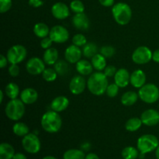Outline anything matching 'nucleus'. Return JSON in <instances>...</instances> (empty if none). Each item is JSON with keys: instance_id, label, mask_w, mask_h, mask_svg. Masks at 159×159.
<instances>
[{"instance_id": "nucleus-1", "label": "nucleus", "mask_w": 159, "mask_h": 159, "mask_svg": "<svg viewBox=\"0 0 159 159\" xmlns=\"http://www.w3.org/2000/svg\"><path fill=\"white\" fill-rule=\"evenodd\" d=\"M108 85L107 77L101 71L91 74L87 81V88L89 91L95 96H102L104 94Z\"/></svg>"}, {"instance_id": "nucleus-2", "label": "nucleus", "mask_w": 159, "mask_h": 159, "mask_svg": "<svg viewBox=\"0 0 159 159\" xmlns=\"http://www.w3.org/2000/svg\"><path fill=\"white\" fill-rule=\"evenodd\" d=\"M40 124L45 131L50 134H54L58 132L61 128L62 119L57 112L51 110L43 113Z\"/></svg>"}, {"instance_id": "nucleus-3", "label": "nucleus", "mask_w": 159, "mask_h": 159, "mask_svg": "<svg viewBox=\"0 0 159 159\" xmlns=\"http://www.w3.org/2000/svg\"><path fill=\"white\" fill-rule=\"evenodd\" d=\"M112 14L115 21L121 26L129 23L132 17V10L128 4L124 2H118L113 5L112 8Z\"/></svg>"}, {"instance_id": "nucleus-4", "label": "nucleus", "mask_w": 159, "mask_h": 159, "mask_svg": "<svg viewBox=\"0 0 159 159\" xmlns=\"http://www.w3.org/2000/svg\"><path fill=\"white\" fill-rule=\"evenodd\" d=\"M6 116L12 121H18L25 114V104L21 99H10L5 109Z\"/></svg>"}, {"instance_id": "nucleus-5", "label": "nucleus", "mask_w": 159, "mask_h": 159, "mask_svg": "<svg viewBox=\"0 0 159 159\" xmlns=\"http://www.w3.org/2000/svg\"><path fill=\"white\" fill-rule=\"evenodd\" d=\"M159 145V141L153 134H144L140 137L137 142V148L140 153L146 155L154 152Z\"/></svg>"}, {"instance_id": "nucleus-6", "label": "nucleus", "mask_w": 159, "mask_h": 159, "mask_svg": "<svg viewBox=\"0 0 159 159\" xmlns=\"http://www.w3.org/2000/svg\"><path fill=\"white\" fill-rule=\"evenodd\" d=\"M139 98L145 103H155L159 99V89L153 83H148L140 88Z\"/></svg>"}, {"instance_id": "nucleus-7", "label": "nucleus", "mask_w": 159, "mask_h": 159, "mask_svg": "<svg viewBox=\"0 0 159 159\" xmlns=\"http://www.w3.org/2000/svg\"><path fill=\"white\" fill-rule=\"evenodd\" d=\"M22 146L27 153L37 154L41 148V143L36 134L29 133L23 138Z\"/></svg>"}, {"instance_id": "nucleus-8", "label": "nucleus", "mask_w": 159, "mask_h": 159, "mask_svg": "<svg viewBox=\"0 0 159 159\" xmlns=\"http://www.w3.org/2000/svg\"><path fill=\"white\" fill-rule=\"evenodd\" d=\"M27 54L26 48L23 45L16 44L11 47L7 51V57L8 61L11 64H18L21 63L22 61L25 60Z\"/></svg>"}, {"instance_id": "nucleus-9", "label": "nucleus", "mask_w": 159, "mask_h": 159, "mask_svg": "<svg viewBox=\"0 0 159 159\" xmlns=\"http://www.w3.org/2000/svg\"><path fill=\"white\" fill-rule=\"evenodd\" d=\"M152 59V51L146 46L138 47L132 54V60L137 65H144L148 63Z\"/></svg>"}, {"instance_id": "nucleus-10", "label": "nucleus", "mask_w": 159, "mask_h": 159, "mask_svg": "<svg viewBox=\"0 0 159 159\" xmlns=\"http://www.w3.org/2000/svg\"><path fill=\"white\" fill-rule=\"evenodd\" d=\"M49 37L54 43H65L69 39V33L65 27L57 25L51 29Z\"/></svg>"}, {"instance_id": "nucleus-11", "label": "nucleus", "mask_w": 159, "mask_h": 159, "mask_svg": "<svg viewBox=\"0 0 159 159\" xmlns=\"http://www.w3.org/2000/svg\"><path fill=\"white\" fill-rule=\"evenodd\" d=\"M26 68L29 74L37 75L43 72L45 70V63L42 59L34 57L27 61Z\"/></svg>"}, {"instance_id": "nucleus-12", "label": "nucleus", "mask_w": 159, "mask_h": 159, "mask_svg": "<svg viewBox=\"0 0 159 159\" xmlns=\"http://www.w3.org/2000/svg\"><path fill=\"white\" fill-rule=\"evenodd\" d=\"M86 85L87 82L83 76L75 75L70 81L69 90L73 95H80L85 91Z\"/></svg>"}, {"instance_id": "nucleus-13", "label": "nucleus", "mask_w": 159, "mask_h": 159, "mask_svg": "<svg viewBox=\"0 0 159 159\" xmlns=\"http://www.w3.org/2000/svg\"><path fill=\"white\" fill-rule=\"evenodd\" d=\"M141 120L143 124L148 127H153L159 124V112L154 109H148L141 113Z\"/></svg>"}, {"instance_id": "nucleus-14", "label": "nucleus", "mask_w": 159, "mask_h": 159, "mask_svg": "<svg viewBox=\"0 0 159 159\" xmlns=\"http://www.w3.org/2000/svg\"><path fill=\"white\" fill-rule=\"evenodd\" d=\"M51 13L53 16L57 20H65L70 15L68 6L64 2H56L51 7Z\"/></svg>"}, {"instance_id": "nucleus-15", "label": "nucleus", "mask_w": 159, "mask_h": 159, "mask_svg": "<svg viewBox=\"0 0 159 159\" xmlns=\"http://www.w3.org/2000/svg\"><path fill=\"white\" fill-rule=\"evenodd\" d=\"M82 51L79 47L71 44L66 48L65 51V60L71 64H76L81 60Z\"/></svg>"}, {"instance_id": "nucleus-16", "label": "nucleus", "mask_w": 159, "mask_h": 159, "mask_svg": "<svg viewBox=\"0 0 159 159\" xmlns=\"http://www.w3.org/2000/svg\"><path fill=\"white\" fill-rule=\"evenodd\" d=\"M115 83L120 88H125L130 83V75L126 68H120L114 75Z\"/></svg>"}, {"instance_id": "nucleus-17", "label": "nucleus", "mask_w": 159, "mask_h": 159, "mask_svg": "<svg viewBox=\"0 0 159 159\" xmlns=\"http://www.w3.org/2000/svg\"><path fill=\"white\" fill-rule=\"evenodd\" d=\"M72 23L76 29L82 31L87 30L90 26L89 20L84 12L76 13L72 18Z\"/></svg>"}, {"instance_id": "nucleus-18", "label": "nucleus", "mask_w": 159, "mask_h": 159, "mask_svg": "<svg viewBox=\"0 0 159 159\" xmlns=\"http://www.w3.org/2000/svg\"><path fill=\"white\" fill-rule=\"evenodd\" d=\"M20 99L25 105H30L37 102L38 93L34 89L26 88L20 93Z\"/></svg>"}, {"instance_id": "nucleus-19", "label": "nucleus", "mask_w": 159, "mask_h": 159, "mask_svg": "<svg viewBox=\"0 0 159 159\" xmlns=\"http://www.w3.org/2000/svg\"><path fill=\"white\" fill-rule=\"evenodd\" d=\"M69 106V100L66 96H59L54 98L51 103V110L60 113L66 110Z\"/></svg>"}, {"instance_id": "nucleus-20", "label": "nucleus", "mask_w": 159, "mask_h": 159, "mask_svg": "<svg viewBox=\"0 0 159 159\" xmlns=\"http://www.w3.org/2000/svg\"><path fill=\"white\" fill-rule=\"evenodd\" d=\"M146 75L145 73L141 69L135 70L130 75V84L134 88L140 89L145 85Z\"/></svg>"}, {"instance_id": "nucleus-21", "label": "nucleus", "mask_w": 159, "mask_h": 159, "mask_svg": "<svg viewBox=\"0 0 159 159\" xmlns=\"http://www.w3.org/2000/svg\"><path fill=\"white\" fill-rule=\"evenodd\" d=\"M43 60L46 65H54L58 61V51L53 48L45 50L43 55Z\"/></svg>"}, {"instance_id": "nucleus-22", "label": "nucleus", "mask_w": 159, "mask_h": 159, "mask_svg": "<svg viewBox=\"0 0 159 159\" xmlns=\"http://www.w3.org/2000/svg\"><path fill=\"white\" fill-rule=\"evenodd\" d=\"M93 68L91 62L86 60H80L76 63V70L81 75H89L93 73Z\"/></svg>"}, {"instance_id": "nucleus-23", "label": "nucleus", "mask_w": 159, "mask_h": 159, "mask_svg": "<svg viewBox=\"0 0 159 159\" xmlns=\"http://www.w3.org/2000/svg\"><path fill=\"white\" fill-rule=\"evenodd\" d=\"M14 148L9 143L0 144V159H12L15 155Z\"/></svg>"}, {"instance_id": "nucleus-24", "label": "nucleus", "mask_w": 159, "mask_h": 159, "mask_svg": "<svg viewBox=\"0 0 159 159\" xmlns=\"http://www.w3.org/2000/svg\"><path fill=\"white\" fill-rule=\"evenodd\" d=\"M138 98H139L138 93L134 91H127L123 94L121 97V103L127 107L133 106L138 101Z\"/></svg>"}, {"instance_id": "nucleus-25", "label": "nucleus", "mask_w": 159, "mask_h": 159, "mask_svg": "<svg viewBox=\"0 0 159 159\" xmlns=\"http://www.w3.org/2000/svg\"><path fill=\"white\" fill-rule=\"evenodd\" d=\"M50 30L48 26L43 23H36L34 26V33L39 38H44L49 36Z\"/></svg>"}, {"instance_id": "nucleus-26", "label": "nucleus", "mask_w": 159, "mask_h": 159, "mask_svg": "<svg viewBox=\"0 0 159 159\" xmlns=\"http://www.w3.org/2000/svg\"><path fill=\"white\" fill-rule=\"evenodd\" d=\"M93 68L97 71H103L107 67V61H106V57L101 54H97L92 58L91 61Z\"/></svg>"}, {"instance_id": "nucleus-27", "label": "nucleus", "mask_w": 159, "mask_h": 159, "mask_svg": "<svg viewBox=\"0 0 159 159\" xmlns=\"http://www.w3.org/2000/svg\"><path fill=\"white\" fill-rule=\"evenodd\" d=\"M5 93L10 99H17L19 95H20L19 85L14 82H10L5 88Z\"/></svg>"}, {"instance_id": "nucleus-28", "label": "nucleus", "mask_w": 159, "mask_h": 159, "mask_svg": "<svg viewBox=\"0 0 159 159\" xmlns=\"http://www.w3.org/2000/svg\"><path fill=\"white\" fill-rule=\"evenodd\" d=\"M143 123L141 118L133 117L129 119L125 124V128L127 131L134 132L139 130L142 126Z\"/></svg>"}, {"instance_id": "nucleus-29", "label": "nucleus", "mask_w": 159, "mask_h": 159, "mask_svg": "<svg viewBox=\"0 0 159 159\" xmlns=\"http://www.w3.org/2000/svg\"><path fill=\"white\" fill-rule=\"evenodd\" d=\"M82 54H84L85 57L87 58H93L96 54H98V47L96 46V43H87L85 46L83 47L82 49Z\"/></svg>"}, {"instance_id": "nucleus-30", "label": "nucleus", "mask_w": 159, "mask_h": 159, "mask_svg": "<svg viewBox=\"0 0 159 159\" xmlns=\"http://www.w3.org/2000/svg\"><path fill=\"white\" fill-rule=\"evenodd\" d=\"M12 131L16 136L24 137L28 134L30 132V129L26 124L22 122H17L12 127Z\"/></svg>"}, {"instance_id": "nucleus-31", "label": "nucleus", "mask_w": 159, "mask_h": 159, "mask_svg": "<svg viewBox=\"0 0 159 159\" xmlns=\"http://www.w3.org/2000/svg\"><path fill=\"white\" fill-rule=\"evenodd\" d=\"M139 151L138 148L132 146H128L123 149L121 155L124 159H137L139 157Z\"/></svg>"}, {"instance_id": "nucleus-32", "label": "nucleus", "mask_w": 159, "mask_h": 159, "mask_svg": "<svg viewBox=\"0 0 159 159\" xmlns=\"http://www.w3.org/2000/svg\"><path fill=\"white\" fill-rule=\"evenodd\" d=\"M85 155L81 149H69L64 153L63 159H85Z\"/></svg>"}, {"instance_id": "nucleus-33", "label": "nucleus", "mask_w": 159, "mask_h": 159, "mask_svg": "<svg viewBox=\"0 0 159 159\" xmlns=\"http://www.w3.org/2000/svg\"><path fill=\"white\" fill-rule=\"evenodd\" d=\"M54 66V68L59 75H65L69 71V66L64 61H57Z\"/></svg>"}, {"instance_id": "nucleus-34", "label": "nucleus", "mask_w": 159, "mask_h": 159, "mask_svg": "<svg viewBox=\"0 0 159 159\" xmlns=\"http://www.w3.org/2000/svg\"><path fill=\"white\" fill-rule=\"evenodd\" d=\"M42 77L44 79L46 82H52L56 80L57 77V73L55 71L54 68H45V70L43 71V72L42 73Z\"/></svg>"}, {"instance_id": "nucleus-35", "label": "nucleus", "mask_w": 159, "mask_h": 159, "mask_svg": "<svg viewBox=\"0 0 159 159\" xmlns=\"http://www.w3.org/2000/svg\"><path fill=\"white\" fill-rule=\"evenodd\" d=\"M70 9L75 13H82L85 11V6L80 0H73L70 3Z\"/></svg>"}, {"instance_id": "nucleus-36", "label": "nucleus", "mask_w": 159, "mask_h": 159, "mask_svg": "<svg viewBox=\"0 0 159 159\" xmlns=\"http://www.w3.org/2000/svg\"><path fill=\"white\" fill-rule=\"evenodd\" d=\"M87 43V39L83 34H77L72 37V44L77 47H84Z\"/></svg>"}, {"instance_id": "nucleus-37", "label": "nucleus", "mask_w": 159, "mask_h": 159, "mask_svg": "<svg viewBox=\"0 0 159 159\" xmlns=\"http://www.w3.org/2000/svg\"><path fill=\"white\" fill-rule=\"evenodd\" d=\"M119 88L120 87L116 83L110 84L108 87H107L106 93H107V95L109 97L114 98L117 96L118 93H119Z\"/></svg>"}, {"instance_id": "nucleus-38", "label": "nucleus", "mask_w": 159, "mask_h": 159, "mask_svg": "<svg viewBox=\"0 0 159 159\" xmlns=\"http://www.w3.org/2000/svg\"><path fill=\"white\" fill-rule=\"evenodd\" d=\"M100 54L103 55L106 58H110L115 54V49L113 47L109 46V45L103 46L100 48Z\"/></svg>"}, {"instance_id": "nucleus-39", "label": "nucleus", "mask_w": 159, "mask_h": 159, "mask_svg": "<svg viewBox=\"0 0 159 159\" xmlns=\"http://www.w3.org/2000/svg\"><path fill=\"white\" fill-rule=\"evenodd\" d=\"M12 5V0H0V12L5 13L11 9Z\"/></svg>"}, {"instance_id": "nucleus-40", "label": "nucleus", "mask_w": 159, "mask_h": 159, "mask_svg": "<svg viewBox=\"0 0 159 159\" xmlns=\"http://www.w3.org/2000/svg\"><path fill=\"white\" fill-rule=\"evenodd\" d=\"M103 71V73L105 74V75L108 78L114 76L115 74L116 73V71H117V70H116V67L113 66V65H109V66L106 67L105 69H104Z\"/></svg>"}, {"instance_id": "nucleus-41", "label": "nucleus", "mask_w": 159, "mask_h": 159, "mask_svg": "<svg viewBox=\"0 0 159 159\" xmlns=\"http://www.w3.org/2000/svg\"><path fill=\"white\" fill-rule=\"evenodd\" d=\"M9 73L12 77H17L20 75V68L16 64H11L9 67Z\"/></svg>"}, {"instance_id": "nucleus-42", "label": "nucleus", "mask_w": 159, "mask_h": 159, "mask_svg": "<svg viewBox=\"0 0 159 159\" xmlns=\"http://www.w3.org/2000/svg\"><path fill=\"white\" fill-rule=\"evenodd\" d=\"M52 43H53V40H51V37H44V38L42 39L41 41H40V47H41L43 49L47 50L48 49V48H51V45H52Z\"/></svg>"}, {"instance_id": "nucleus-43", "label": "nucleus", "mask_w": 159, "mask_h": 159, "mask_svg": "<svg viewBox=\"0 0 159 159\" xmlns=\"http://www.w3.org/2000/svg\"><path fill=\"white\" fill-rule=\"evenodd\" d=\"M28 3L30 6L34 8H39L43 5V2L42 0H29Z\"/></svg>"}, {"instance_id": "nucleus-44", "label": "nucleus", "mask_w": 159, "mask_h": 159, "mask_svg": "<svg viewBox=\"0 0 159 159\" xmlns=\"http://www.w3.org/2000/svg\"><path fill=\"white\" fill-rule=\"evenodd\" d=\"M99 3L105 7H110L114 4V0H99Z\"/></svg>"}, {"instance_id": "nucleus-45", "label": "nucleus", "mask_w": 159, "mask_h": 159, "mask_svg": "<svg viewBox=\"0 0 159 159\" xmlns=\"http://www.w3.org/2000/svg\"><path fill=\"white\" fill-rule=\"evenodd\" d=\"M8 62L9 61H8L7 57H5L3 54H1L0 55V68H4L7 65Z\"/></svg>"}, {"instance_id": "nucleus-46", "label": "nucleus", "mask_w": 159, "mask_h": 159, "mask_svg": "<svg viewBox=\"0 0 159 159\" xmlns=\"http://www.w3.org/2000/svg\"><path fill=\"white\" fill-rule=\"evenodd\" d=\"M152 60L156 63H159V49L155 50L152 53Z\"/></svg>"}, {"instance_id": "nucleus-47", "label": "nucleus", "mask_w": 159, "mask_h": 159, "mask_svg": "<svg viewBox=\"0 0 159 159\" xmlns=\"http://www.w3.org/2000/svg\"><path fill=\"white\" fill-rule=\"evenodd\" d=\"M12 159H27L26 155L23 153H16Z\"/></svg>"}, {"instance_id": "nucleus-48", "label": "nucleus", "mask_w": 159, "mask_h": 159, "mask_svg": "<svg viewBox=\"0 0 159 159\" xmlns=\"http://www.w3.org/2000/svg\"><path fill=\"white\" fill-rule=\"evenodd\" d=\"M85 159H99V157L96 154L89 153L87 155H85Z\"/></svg>"}, {"instance_id": "nucleus-49", "label": "nucleus", "mask_w": 159, "mask_h": 159, "mask_svg": "<svg viewBox=\"0 0 159 159\" xmlns=\"http://www.w3.org/2000/svg\"><path fill=\"white\" fill-rule=\"evenodd\" d=\"M82 148L83 149V150H85V151L89 150V148H90V144H89V143H88V142L84 143V144H82Z\"/></svg>"}, {"instance_id": "nucleus-50", "label": "nucleus", "mask_w": 159, "mask_h": 159, "mask_svg": "<svg viewBox=\"0 0 159 159\" xmlns=\"http://www.w3.org/2000/svg\"><path fill=\"white\" fill-rule=\"evenodd\" d=\"M155 156H156L157 159H159V145L158 147L157 148L156 150H155Z\"/></svg>"}, {"instance_id": "nucleus-51", "label": "nucleus", "mask_w": 159, "mask_h": 159, "mask_svg": "<svg viewBox=\"0 0 159 159\" xmlns=\"http://www.w3.org/2000/svg\"><path fill=\"white\" fill-rule=\"evenodd\" d=\"M3 97H4V96H3V92L0 91V102H1V103L3 101Z\"/></svg>"}, {"instance_id": "nucleus-52", "label": "nucleus", "mask_w": 159, "mask_h": 159, "mask_svg": "<svg viewBox=\"0 0 159 159\" xmlns=\"http://www.w3.org/2000/svg\"><path fill=\"white\" fill-rule=\"evenodd\" d=\"M43 159H57L55 157L51 156V155H48V156H45L44 158H43Z\"/></svg>"}]
</instances>
